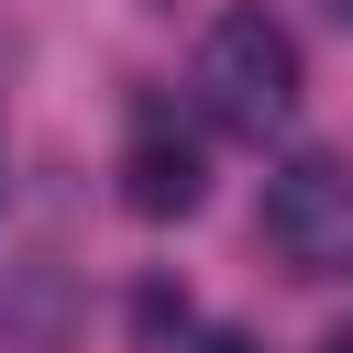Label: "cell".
Segmentation results:
<instances>
[{"instance_id": "6da1fadb", "label": "cell", "mask_w": 353, "mask_h": 353, "mask_svg": "<svg viewBox=\"0 0 353 353\" xmlns=\"http://www.w3.org/2000/svg\"><path fill=\"white\" fill-rule=\"evenodd\" d=\"M298 33L276 22V11H221L210 33H199V99H210V121L221 132H276L287 110H298Z\"/></svg>"}, {"instance_id": "7a4b0ae2", "label": "cell", "mask_w": 353, "mask_h": 353, "mask_svg": "<svg viewBox=\"0 0 353 353\" xmlns=\"http://www.w3.org/2000/svg\"><path fill=\"white\" fill-rule=\"evenodd\" d=\"M265 243L298 276H342L353 265V165L342 154H298L265 176Z\"/></svg>"}, {"instance_id": "3957f363", "label": "cell", "mask_w": 353, "mask_h": 353, "mask_svg": "<svg viewBox=\"0 0 353 353\" xmlns=\"http://www.w3.org/2000/svg\"><path fill=\"white\" fill-rule=\"evenodd\" d=\"M199 199H210L199 143H188V132H165V121H143V132L121 143V210H132V221H188Z\"/></svg>"}, {"instance_id": "277c9868", "label": "cell", "mask_w": 353, "mask_h": 353, "mask_svg": "<svg viewBox=\"0 0 353 353\" xmlns=\"http://www.w3.org/2000/svg\"><path fill=\"white\" fill-rule=\"evenodd\" d=\"M199 353H265V342H254V331H210Z\"/></svg>"}, {"instance_id": "5b68a950", "label": "cell", "mask_w": 353, "mask_h": 353, "mask_svg": "<svg viewBox=\"0 0 353 353\" xmlns=\"http://www.w3.org/2000/svg\"><path fill=\"white\" fill-rule=\"evenodd\" d=\"M320 353H353V331H331V342H320Z\"/></svg>"}]
</instances>
